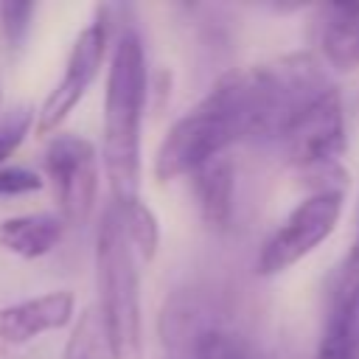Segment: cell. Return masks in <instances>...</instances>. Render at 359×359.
I'll return each instance as SVG.
<instances>
[{
	"label": "cell",
	"instance_id": "6da1fadb",
	"mask_svg": "<svg viewBox=\"0 0 359 359\" xmlns=\"http://www.w3.org/2000/svg\"><path fill=\"white\" fill-rule=\"evenodd\" d=\"M252 135V84L247 70L222 76L185 115L163 135L154 151V180L191 177L196 168L222 157L233 143Z\"/></svg>",
	"mask_w": 359,
	"mask_h": 359
},
{
	"label": "cell",
	"instance_id": "7a4b0ae2",
	"mask_svg": "<svg viewBox=\"0 0 359 359\" xmlns=\"http://www.w3.org/2000/svg\"><path fill=\"white\" fill-rule=\"evenodd\" d=\"M149 95L146 53L137 34L126 31L112 45L104 93V174L112 205H129L140 194V121Z\"/></svg>",
	"mask_w": 359,
	"mask_h": 359
},
{
	"label": "cell",
	"instance_id": "3957f363",
	"mask_svg": "<svg viewBox=\"0 0 359 359\" xmlns=\"http://www.w3.org/2000/svg\"><path fill=\"white\" fill-rule=\"evenodd\" d=\"M98 311L115 359H143V311L137 255L123 233L118 210L109 205L95 236Z\"/></svg>",
	"mask_w": 359,
	"mask_h": 359
},
{
	"label": "cell",
	"instance_id": "277c9868",
	"mask_svg": "<svg viewBox=\"0 0 359 359\" xmlns=\"http://www.w3.org/2000/svg\"><path fill=\"white\" fill-rule=\"evenodd\" d=\"M278 143L297 171L325 180V188H337L328 180H342L339 160L348 146L339 90L325 87L306 107H300L280 129Z\"/></svg>",
	"mask_w": 359,
	"mask_h": 359
},
{
	"label": "cell",
	"instance_id": "5b68a950",
	"mask_svg": "<svg viewBox=\"0 0 359 359\" xmlns=\"http://www.w3.org/2000/svg\"><path fill=\"white\" fill-rule=\"evenodd\" d=\"M342 191L339 188H317L303 202L292 208V213L272 230V236L264 241L255 272L264 278L280 275L300 264L306 255H311L339 224L342 216Z\"/></svg>",
	"mask_w": 359,
	"mask_h": 359
},
{
	"label": "cell",
	"instance_id": "8992f818",
	"mask_svg": "<svg viewBox=\"0 0 359 359\" xmlns=\"http://www.w3.org/2000/svg\"><path fill=\"white\" fill-rule=\"evenodd\" d=\"M45 174L53 185L65 224H84L98 199L101 171L95 146L81 135L56 132L45 149Z\"/></svg>",
	"mask_w": 359,
	"mask_h": 359
},
{
	"label": "cell",
	"instance_id": "52a82bcc",
	"mask_svg": "<svg viewBox=\"0 0 359 359\" xmlns=\"http://www.w3.org/2000/svg\"><path fill=\"white\" fill-rule=\"evenodd\" d=\"M107 22L104 20H93L73 42L67 62H65V73L59 79V84L45 95L42 107L36 109V123L34 132L36 135H56L59 126L65 123V118L76 109V104L84 98V93L90 90V84L95 81L104 56H107Z\"/></svg>",
	"mask_w": 359,
	"mask_h": 359
},
{
	"label": "cell",
	"instance_id": "ba28073f",
	"mask_svg": "<svg viewBox=\"0 0 359 359\" xmlns=\"http://www.w3.org/2000/svg\"><path fill=\"white\" fill-rule=\"evenodd\" d=\"M76 317V297L67 289L45 292L0 306V342L20 348L48 331H62Z\"/></svg>",
	"mask_w": 359,
	"mask_h": 359
},
{
	"label": "cell",
	"instance_id": "9c48e42d",
	"mask_svg": "<svg viewBox=\"0 0 359 359\" xmlns=\"http://www.w3.org/2000/svg\"><path fill=\"white\" fill-rule=\"evenodd\" d=\"M194 199L199 208L202 222L210 230H227L233 219V199H236V171L227 154L213 157L202 168L191 174Z\"/></svg>",
	"mask_w": 359,
	"mask_h": 359
},
{
	"label": "cell",
	"instance_id": "30bf717a",
	"mask_svg": "<svg viewBox=\"0 0 359 359\" xmlns=\"http://www.w3.org/2000/svg\"><path fill=\"white\" fill-rule=\"evenodd\" d=\"M65 233V219L59 213H20L0 222V247L22 261H36L48 255Z\"/></svg>",
	"mask_w": 359,
	"mask_h": 359
},
{
	"label": "cell",
	"instance_id": "8fae6325",
	"mask_svg": "<svg viewBox=\"0 0 359 359\" xmlns=\"http://www.w3.org/2000/svg\"><path fill=\"white\" fill-rule=\"evenodd\" d=\"M323 59L339 73L359 70V3H331L323 8Z\"/></svg>",
	"mask_w": 359,
	"mask_h": 359
},
{
	"label": "cell",
	"instance_id": "7c38bea8",
	"mask_svg": "<svg viewBox=\"0 0 359 359\" xmlns=\"http://www.w3.org/2000/svg\"><path fill=\"white\" fill-rule=\"evenodd\" d=\"M314 359H359V286L334 289L331 314Z\"/></svg>",
	"mask_w": 359,
	"mask_h": 359
},
{
	"label": "cell",
	"instance_id": "4fadbf2b",
	"mask_svg": "<svg viewBox=\"0 0 359 359\" xmlns=\"http://www.w3.org/2000/svg\"><path fill=\"white\" fill-rule=\"evenodd\" d=\"M115 210L121 216L123 233H126V238H129L137 261H146V264L154 261L157 247H160V222H157V213L140 196L135 202H129V205L115 208Z\"/></svg>",
	"mask_w": 359,
	"mask_h": 359
},
{
	"label": "cell",
	"instance_id": "5bb4252c",
	"mask_svg": "<svg viewBox=\"0 0 359 359\" xmlns=\"http://www.w3.org/2000/svg\"><path fill=\"white\" fill-rule=\"evenodd\" d=\"M62 359H115L98 309H84L79 314Z\"/></svg>",
	"mask_w": 359,
	"mask_h": 359
},
{
	"label": "cell",
	"instance_id": "9a60e30c",
	"mask_svg": "<svg viewBox=\"0 0 359 359\" xmlns=\"http://www.w3.org/2000/svg\"><path fill=\"white\" fill-rule=\"evenodd\" d=\"M194 359H250V351L236 334L205 328L194 345Z\"/></svg>",
	"mask_w": 359,
	"mask_h": 359
},
{
	"label": "cell",
	"instance_id": "2e32d148",
	"mask_svg": "<svg viewBox=\"0 0 359 359\" xmlns=\"http://www.w3.org/2000/svg\"><path fill=\"white\" fill-rule=\"evenodd\" d=\"M34 112L31 109H17L11 112L3 123H0V168L6 165V160L20 149V143L25 140V135L34 126Z\"/></svg>",
	"mask_w": 359,
	"mask_h": 359
},
{
	"label": "cell",
	"instance_id": "e0dca14e",
	"mask_svg": "<svg viewBox=\"0 0 359 359\" xmlns=\"http://www.w3.org/2000/svg\"><path fill=\"white\" fill-rule=\"evenodd\" d=\"M34 11H36L34 3H14V0L0 3V28L8 45H20V39L28 34Z\"/></svg>",
	"mask_w": 359,
	"mask_h": 359
},
{
	"label": "cell",
	"instance_id": "ac0fdd59",
	"mask_svg": "<svg viewBox=\"0 0 359 359\" xmlns=\"http://www.w3.org/2000/svg\"><path fill=\"white\" fill-rule=\"evenodd\" d=\"M42 188V177L31 168L22 165H3L0 168V196H22V194H34Z\"/></svg>",
	"mask_w": 359,
	"mask_h": 359
},
{
	"label": "cell",
	"instance_id": "d6986e66",
	"mask_svg": "<svg viewBox=\"0 0 359 359\" xmlns=\"http://www.w3.org/2000/svg\"><path fill=\"white\" fill-rule=\"evenodd\" d=\"M348 286H359V227H356V238H353V247L345 258V266L339 272V280H337V289H348Z\"/></svg>",
	"mask_w": 359,
	"mask_h": 359
},
{
	"label": "cell",
	"instance_id": "ffe728a7",
	"mask_svg": "<svg viewBox=\"0 0 359 359\" xmlns=\"http://www.w3.org/2000/svg\"><path fill=\"white\" fill-rule=\"evenodd\" d=\"M165 359H182V356H165Z\"/></svg>",
	"mask_w": 359,
	"mask_h": 359
}]
</instances>
